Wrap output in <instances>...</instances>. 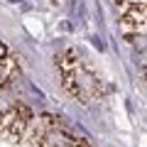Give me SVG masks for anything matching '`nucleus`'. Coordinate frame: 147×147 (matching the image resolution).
Returning <instances> with one entry per match:
<instances>
[{
  "mask_svg": "<svg viewBox=\"0 0 147 147\" xmlns=\"http://www.w3.org/2000/svg\"><path fill=\"white\" fill-rule=\"evenodd\" d=\"M120 30L127 39H145V3L142 5H127L120 7Z\"/></svg>",
  "mask_w": 147,
  "mask_h": 147,
  "instance_id": "1",
  "label": "nucleus"
},
{
  "mask_svg": "<svg viewBox=\"0 0 147 147\" xmlns=\"http://www.w3.org/2000/svg\"><path fill=\"white\" fill-rule=\"evenodd\" d=\"M7 57H10V52H7V47H5V44L0 42V61H5Z\"/></svg>",
  "mask_w": 147,
  "mask_h": 147,
  "instance_id": "2",
  "label": "nucleus"
}]
</instances>
